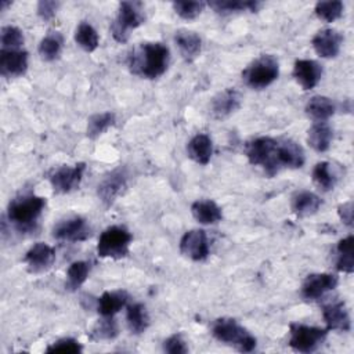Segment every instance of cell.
I'll use <instances>...</instances> for the list:
<instances>
[{
    "instance_id": "4",
    "label": "cell",
    "mask_w": 354,
    "mask_h": 354,
    "mask_svg": "<svg viewBox=\"0 0 354 354\" xmlns=\"http://www.w3.org/2000/svg\"><path fill=\"white\" fill-rule=\"evenodd\" d=\"M212 335L220 343L232 346L242 353L253 351L257 344L256 337L239 325L236 319L230 317L217 318L212 325Z\"/></svg>"
},
{
    "instance_id": "11",
    "label": "cell",
    "mask_w": 354,
    "mask_h": 354,
    "mask_svg": "<svg viewBox=\"0 0 354 354\" xmlns=\"http://www.w3.org/2000/svg\"><path fill=\"white\" fill-rule=\"evenodd\" d=\"M339 283V279L335 274L329 272H317L310 274L301 283V297L307 301H315L325 296L328 292L333 290Z\"/></svg>"
},
{
    "instance_id": "26",
    "label": "cell",
    "mask_w": 354,
    "mask_h": 354,
    "mask_svg": "<svg viewBox=\"0 0 354 354\" xmlns=\"http://www.w3.org/2000/svg\"><path fill=\"white\" fill-rule=\"evenodd\" d=\"M336 111L335 102L325 95H314L306 104V113L315 122H325L333 116Z\"/></svg>"
},
{
    "instance_id": "35",
    "label": "cell",
    "mask_w": 354,
    "mask_h": 354,
    "mask_svg": "<svg viewBox=\"0 0 354 354\" xmlns=\"http://www.w3.org/2000/svg\"><path fill=\"white\" fill-rule=\"evenodd\" d=\"M344 6L340 0H330V1H318L315 4V15L324 22H335L343 15Z\"/></svg>"
},
{
    "instance_id": "17",
    "label": "cell",
    "mask_w": 354,
    "mask_h": 354,
    "mask_svg": "<svg viewBox=\"0 0 354 354\" xmlns=\"http://www.w3.org/2000/svg\"><path fill=\"white\" fill-rule=\"evenodd\" d=\"M28 69V53L19 50H1L0 51V73L4 77L22 76Z\"/></svg>"
},
{
    "instance_id": "21",
    "label": "cell",
    "mask_w": 354,
    "mask_h": 354,
    "mask_svg": "<svg viewBox=\"0 0 354 354\" xmlns=\"http://www.w3.org/2000/svg\"><path fill=\"white\" fill-rule=\"evenodd\" d=\"M130 296L126 290H106L97 300V311L101 317H113L126 307Z\"/></svg>"
},
{
    "instance_id": "25",
    "label": "cell",
    "mask_w": 354,
    "mask_h": 354,
    "mask_svg": "<svg viewBox=\"0 0 354 354\" xmlns=\"http://www.w3.org/2000/svg\"><path fill=\"white\" fill-rule=\"evenodd\" d=\"M333 131L326 122H315L307 131V142L317 152H326L330 148Z\"/></svg>"
},
{
    "instance_id": "5",
    "label": "cell",
    "mask_w": 354,
    "mask_h": 354,
    "mask_svg": "<svg viewBox=\"0 0 354 354\" xmlns=\"http://www.w3.org/2000/svg\"><path fill=\"white\" fill-rule=\"evenodd\" d=\"M279 76L278 59L271 54H263L252 61L242 72L245 84L253 90H263Z\"/></svg>"
},
{
    "instance_id": "15",
    "label": "cell",
    "mask_w": 354,
    "mask_h": 354,
    "mask_svg": "<svg viewBox=\"0 0 354 354\" xmlns=\"http://www.w3.org/2000/svg\"><path fill=\"white\" fill-rule=\"evenodd\" d=\"M342 41L343 37L336 29L324 28L314 35L311 44L321 58H335L340 53Z\"/></svg>"
},
{
    "instance_id": "8",
    "label": "cell",
    "mask_w": 354,
    "mask_h": 354,
    "mask_svg": "<svg viewBox=\"0 0 354 354\" xmlns=\"http://www.w3.org/2000/svg\"><path fill=\"white\" fill-rule=\"evenodd\" d=\"M328 329L293 322L289 325V346L299 353H313L322 346Z\"/></svg>"
},
{
    "instance_id": "30",
    "label": "cell",
    "mask_w": 354,
    "mask_h": 354,
    "mask_svg": "<svg viewBox=\"0 0 354 354\" xmlns=\"http://www.w3.org/2000/svg\"><path fill=\"white\" fill-rule=\"evenodd\" d=\"M209 6L221 15L239 12V11H257L260 7L259 1L254 0H213Z\"/></svg>"
},
{
    "instance_id": "32",
    "label": "cell",
    "mask_w": 354,
    "mask_h": 354,
    "mask_svg": "<svg viewBox=\"0 0 354 354\" xmlns=\"http://www.w3.org/2000/svg\"><path fill=\"white\" fill-rule=\"evenodd\" d=\"M75 41L84 51L93 53L100 44V37L97 30L88 22L82 21L75 30Z\"/></svg>"
},
{
    "instance_id": "19",
    "label": "cell",
    "mask_w": 354,
    "mask_h": 354,
    "mask_svg": "<svg viewBox=\"0 0 354 354\" xmlns=\"http://www.w3.org/2000/svg\"><path fill=\"white\" fill-rule=\"evenodd\" d=\"M293 77L303 90H311L322 77V66L314 59H297L293 65Z\"/></svg>"
},
{
    "instance_id": "27",
    "label": "cell",
    "mask_w": 354,
    "mask_h": 354,
    "mask_svg": "<svg viewBox=\"0 0 354 354\" xmlns=\"http://www.w3.org/2000/svg\"><path fill=\"white\" fill-rule=\"evenodd\" d=\"M127 328L134 335L144 333L149 326V314L142 303H133L127 306L126 311Z\"/></svg>"
},
{
    "instance_id": "34",
    "label": "cell",
    "mask_w": 354,
    "mask_h": 354,
    "mask_svg": "<svg viewBox=\"0 0 354 354\" xmlns=\"http://www.w3.org/2000/svg\"><path fill=\"white\" fill-rule=\"evenodd\" d=\"M313 181L324 192L333 189L336 184V177L330 170L329 162H319L313 169Z\"/></svg>"
},
{
    "instance_id": "18",
    "label": "cell",
    "mask_w": 354,
    "mask_h": 354,
    "mask_svg": "<svg viewBox=\"0 0 354 354\" xmlns=\"http://www.w3.org/2000/svg\"><path fill=\"white\" fill-rule=\"evenodd\" d=\"M241 106V94L235 88H224L217 93L210 104V111L213 118L225 119L234 112H236Z\"/></svg>"
},
{
    "instance_id": "28",
    "label": "cell",
    "mask_w": 354,
    "mask_h": 354,
    "mask_svg": "<svg viewBox=\"0 0 354 354\" xmlns=\"http://www.w3.org/2000/svg\"><path fill=\"white\" fill-rule=\"evenodd\" d=\"M354 236L348 235L337 242L336 246V270L344 274H353L354 257H353Z\"/></svg>"
},
{
    "instance_id": "3",
    "label": "cell",
    "mask_w": 354,
    "mask_h": 354,
    "mask_svg": "<svg viewBox=\"0 0 354 354\" xmlns=\"http://www.w3.org/2000/svg\"><path fill=\"white\" fill-rule=\"evenodd\" d=\"M46 206V199L35 194L14 198L7 207V217L18 231H30Z\"/></svg>"
},
{
    "instance_id": "36",
    "label": "cell",
    "mask_w": 354,
    "mask_h": 354,
    "mask_svg": "<svg viewBox=\"0 0 354 354\" xmlns=\"http://www.w3.org/2000/svg\"><path fill=\"white\" fill-rule=\"evenodd\" d=\"M119 328L113 317H102L94 325L90 337L93 340H112L118 336Z\"/></svg>"
},
{
    "instance_id": "24",
    "label": "cell",
    "mask_w": 354,
    "mask_h": 354,
    "mask_svg": "<svg viewBox=\"0 0 354 354\" xmlns=\"http://www.w3.org/2000/svg\"><path fill=\"white\" fill-rule=\"evenodd\" d=\"M321 205V198L310 191H299L292 198V212L297 217H308L315 214Z\"/></svg>"
},
{
    "instance_id": "23",
    "label": "cell",
    "mask_w": 354,
    "mask_h": 354,
    "mask_svg": "<svg viewBox=\"0 0 354 354\" xmlns=\"http://www.w3.org/2000/svg\"><path fill=\"white\" fill-rule=\"evenodd\" d=\"M187 153L194 162L199 165H207L213 155L212 138L203 133L194 136L187 144Z\"/></svg>"
},
{
    "instance_id": "42",
    "label": "cell",
    "mask_w": 354,
    "mask_h": 354,
    "mask_svg": "<svg viewBox=\"0 0 354 354\" xmlns=\"http://www.w3.org/2000/svg\"><path fill=\"white\" fill-rule=\"evenodd\" d=\"M337 214L340 217V220L343 221V224H346L347 227H353V202H344L342 205L337 206Z\"/></svg>"
},
{
    "instance_id": "1",
    "label": "cell",
    "mask_w": 354,
    "mask_h": 354,
    "mask_svg": "<svg viewBox=\"0 0 354 354\" xmlns=\"http://www.w3.org/2000/svg\"><path fill=\"white\" fill-rule=\"evenodd\" d=\"M245 153L250 165L261 167L270 177L282 169H299L306 160L303 148L289 138H253L246 142Z\"/></svg>"
},
{
    "instance_id": "12",
    "label": "cell",
    "mask_w": 354,
    "mask_h": 354,
    "mask_svg": "<svg viewBox=\"0 0 354 354\" xmlns=\"http://www.w3.org/2000/svg\"><path fill=\"white\" fill-rule=\"evenodd\" d=\"M180 252L192 261H203L210 253L207 235L203 230H189L180 239Z\"/></svg>"
},
{
    "instance_id": "31",
    "label": "cell",
    "mask_w": 354,
    "mask_h": 354,
    "mask_svg": "<svg viewBox=\"0 0 354 354\" xmlns=\"http://www.w3.org/2000/svg\"><path fill=\"white\" fill-rule=\"evenodd\" d=\"M116 122V116L113 112H101L91 115L87 120V137L91 140L98 138L104 134L109 127H112Z\"/></svg>"
},
{
    "instance_id": "20",
    "label": "cell",
    "mask_w": 354,
    "mask_h": 354,
    "mask_svg": "<svg viewBox=\"0 0 354 354\" xmlns=\"http://www.w3.org/2000/svg\"><path fill=\"white\" fill-rule=\"evenodd\" d=\"M174 43L177 44L184 61L192 62L202 50V39L196 32L180 29L174 33Z\"/></svg>"
},
{
    "instance_id": "22",
    "label": "cell",
    "mask_w": 354,
    "mask_h": 354,
    "mask_svg": "<svg viewBox=\"0 0 354 354\" xmlns=\"http://www.w3.org/2000/svg\"><path fill=\"white\" fill-rule=\"evenodd\" d=\"M191 213L194 218L203 225L217 224L223 218L221 207L214 201H210V199L195 201L191 205Z\"/></svg>"
},
{
    "instance_id": "33",
    "label": "cell",
    "mask_w": 354,
    "mask_h": 354,
    "mask_svg": "<svg viewBox=\"0 0 354 354\" xmlns=\"http://www.w3.org/2000/svg\"><path fill=\"white\" fill-rule=\"evenodd\" d=\"M90 274V264L83 260H77L71 263V266L66 270V288L69 290L79 289Z\"/></svg>"
},
{
    "instance_id": "7",
    "label": "cell",
    "mask_w": 354,
    "mask_h": 354,
    "mask_svg": "<svg viewBox=\"0 0 354 354\" xmlns=\"http://www.w3.org/2000/svg\"><path fill=\"white\" fill-rule=\"evenodd\" d=\"M145 21L141 3L138 1H122L118 8V14L111 25V32L118 43H126L130 37V32L138 28Z\"/></svg>"
},
{
    "instance_id": "41",
    "label": "cell",
    "mask_w": 354,
    "mask_h": 354,
    "mask_svg": "<svg viewBox=\"0 0 354 354\" xmlns=\"http://www.w3.org/2000/svg\"><path fill=\"white\" fill-rule=\"evenodd\" d=\"M59 7L58 1H53V0H41L37 3V15L43 19V21H50L55 17V12Z\"/></svg>"
},
{
    "instance_id": "10",
    "label": "cell",
    "mask_w": 354,
    "mask_h": 354,
    "mask_svg": "<svg viewBox=\"0 0 354 354\" xmlns=\"http://www.w3.org/2000/svg\"><path fill=\"white\" fill-rule=\"evenodd\" d=\"M127 187V171L124 167H116L109 171L98 184L97 195L105 206H111Z\"/></svg>"
},
{
    "instance_id": "13",
    "label": "cell",
    "mask_w": 354,
    "mask_h": 354,
    "mask_svg": "<svg viewBox=\"0 0 354 354\" xmlns=\"http://www.w3.org/2000/svg\"><path fill=\"white\" fill-rule=\"evenodd\" d=\"M90 235H91V228L87 224V221L80 216L61 220L53 228V236L64 242H83Z\"/></svg>"
},
{
    "instance_id": "37",
    "label": "cell",
    "mask_w": 354,
    "mask_h": 354,
    "mask_svg": "<svg viewBox=\"0 0 354 354\" xmlns=\"http://www.w3.org/2000/svg\"><path fill=\"white\" fill-rule=\"evenodd\" d=\"M0 41L1 50H19L25 41V37L19 28L14 25H7L1 28Z\"/></svg>"
},
{
    "instance_id": "2",
    "label": "cell",
    "mask_w": 354,
    "mask_h": 354,
    "mask_svg": "<svg viewBox=\"0 0 354 354\" xmlns=\"http://www.w3.org/2000/svg\"><path fill=\"white\" fill-rule=\"evenodd\" d=\"M170 61L169 48L159 43H142L136 47L129 58L127 65L131 73L144 79H156L162 76Z\"/></svg>"
},
{
    "instance_id": "14",
    "label": "cell",
    "mask_w": 354,
    "mask_h": 354,
    "mask_svg": "<svg viewBox=\"0 0 354 354\" xmlns=\"http://www.w3.org/2000/svg\"><path fill=\"white\" fill-rule=\"evenodd\" d=\"M24 261L30 274L46 272L55 261V250L44 242H36L26 252Z\"/></svg>"
},
{
    "instance_id": "29",
    "label": "cell",
    "mask_w": 354,
    "mask_h": 354,
    "mask_svg": "<svg viewBox=\"0 0 354 354\" xmlns=\"http://www.w3.org/2000/svg\"><path fill=\"white\" fill-rule=\"evenodd\" d=\"M64 47V37L59 32H48L39 43V55L43 61H55Z\"/></svg>"
},
{
    "instance_id": "9",
    "label": "cell",
    "mask_w": 354,
    "mask_h": 354,
    "mask_svg": "<svg viewBox=\"0 0 354 354\" xmlns=\"http://www.w3.org/2000/svg\"><path fill=\"white\" fill-rule=\"evenodd\" d=\"M86 170L84 163H76L73 166H59L54 169L50 176V184L57 194H69L79 188Z\"/></svg>"
},
{
    "instance_id": "38",
    "label": "cell",
    "mask_w": 354,
    "mask_h": 354,
    "mask_svg": "<svg viewBox=\"0 0 354 354\" xmlns=\"http://www.w3.org/2000/svg\"><path fill=\"white\" fill-rule=\"evenodd\" d=\"M205 6L206 4L203 1H174L173 10L180 18L191 21V19H195L198 15H201Z\"/></svg>"
},
{
    "instance_id": "6",
    "label": "cell",
    "mask_w": 354,
    "mask_h": 354,
    "mask_svg": "<svg viewBox=\"0 0 354 354\" xmlns=\"http://www.w3.org/2000/svg\"><path fill=\"white\" fill-rule=\"evenodd\" d=\"M131 234L127 228L122 225H111L105 228L97 243V254L102 259L119 260L129 254Z\"/></svg>"
},
{
    "instance_id": "16",
    "label": "cell",
    "mask_w": 354,
    "mask_h": 354,
    "mask_svg": "<svg viewBox=\"0 0 354 354\" xmlns=\"http://www.w3.org/2000/svg\"><path fill=\"white\" fill-rule=\"evenodd\" d=\"M322 318L328 330L348 332L351 329V319L343 300H335L322 307Z\"/></svg>"
},
{
    "instance_id": "39",
    "label": "cell",
    "mask_w": 354,
    "mask_h": 354,
    "mask_svg": "<svg viewBox=\"0 0 354 354\" xmlns=\"http://www.w3.org/2000/svg\"><path fill=\"white\" fill-rule=\"evenodd\" d=\"M47 353H71V354H79L83 351L82 344L73 339V337H62L54 343H51L47 348Z\"/></svg>"
},
{
    "instance_id": "40",
    "label": "cell",
    "mask_w": 354,
    "mask_h": 354,
    "mask_svg": "<svg viewBox=\"0 0 354 354\" xmlns=\"http://www.w3.org/2000/svg\"><path fill=\"white\" fill-rule=\"evenodd\" d=\"M163 351L169 354H185L188 351V347L181 335L174 333L163 342Z\"/></svg>"
}]
</instances>
